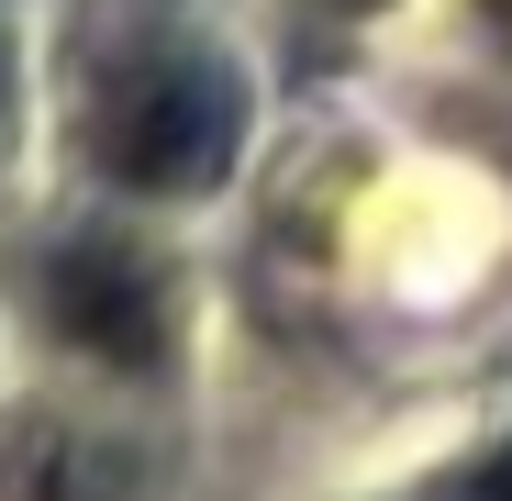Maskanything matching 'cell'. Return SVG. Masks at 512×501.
I'll list each match as a JSON object with an SVG mask.
<instances>
[{"mask_svg":"<svg viewBox=\"0 0 512 501\" xmlns=\"http://www.w3.org/2000/svg\"><path fill=\"white\" fill-rule=\"evenodd\" d=\"M101 156L145 190H201L234 156V78L212 56H134L101 101Z\"/></svg>","mask_w":512,"mask_h":501,"instance_id":"1","label":"cell"},{"mask_svg":"<svg viewBox=\"0 0 512 501\" xmlns=\"http://www.w3.org/2000/svg\"><path fill=\"white\" fill-rule=\"evenodd\" d=\"M501 23H512V0H501Z\"/></svg>","mask_w":512,"mask_h":501,"instance_id":"3","label":"cell"},{"mask_svg":"<svg viewBox=\"0 0 512 501\" xmlns=\"http://www.w3.org/2000/svg\"><path fill=\"white\" fill-rule=\"evenodd\" d=\"M56 312L90 334L101 357H156V279L123 257V245H78V257H56Z\"/></svg>","mask_w":512,"mask_h":501,"instance_id":"2","label":"cell"}]
</instances>
